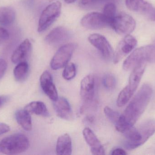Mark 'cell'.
I'll use <instances>...</instances> for the list:
<instances>
[{
    "label": "cell",
    "mask_w": 155,
    "mask_h": 155,
    "mask_svg": "<svg viewBox=\"0 0 155 155\" xmlns=\"http://www.w3.org/2000/svg\"><path fill=\"white\" fill-rule=\"evenodd\" d=\"M126 5L130 11L148 16L155 7L145 0H125Z\"/></svg>",
    "instance_id": "obj_18"
},
{
    "label": "cell",
    "mask_w": 155,
    "mask_h": 155,
    "mask_svg": "<svg viewBox=\"0 0 155 155\" xmlns=\"http://www.w3.org/2000/svg\"><path fill=\"white\" fill-rule=\"evenodd\" d=\"M10 130V127L8 125L3 123H0V135L8 133Z\"/></svg>",
    "instance_id": "obj_31"
},
{
    "label": "cell",
    "mask_w": 155,
    "mask_h": 155,
    "mask_svg": "<svg viewBox=\"0 0 155 155\" xmlns=\"http://www.w3.org/2000/svg\"><path fill=\"white\" fill-rule=\"evenodd\" d=\"M136 39L131 35H125L117 45L114 53L113 62L117 64L124 57L129 54L137 45Z\"/></svg>",
    "instance_id": "obj_11"
},
{
    "label": "cell",
    "mask_w": 155,
    "mask_h": 155,
    "mask_svg": "<svg viewBox=\"0 0 155 155\" xmlns=\"http://www.w3.org/2000/svg\"><path fill=\"white\" fill-rule=\"evenodd\" d=\"M77 45L73 43L63 45L57 50L51 62L52 69L57 70L64 67L70 62Z\"/></svg>",
    "instance_id": "obj_8"
},
{
    "label": "cell",
    "mask_w": 155,
    "mask_h": 155,
    "mask_svg": "<svg viewBox=\"0 0 155 155\" xmlns=\"http://www.w3.org/2000/svg\"><path fill=\"white\" fill-rule=\"evenodd\" d=\"M136 22L134 18L125 12L116 15L110 24V27L120 35H127L134 31Z\"/></svg>",
    "instance_id": "obj_7"
},
{
    "label": "cell",
    "mask_w": 155,
    "mask_h": 155,
    "mask_svg": "<svg viewBox=\"0 0 155 155\" xmlns=\"http://www.w3.org/2000/svg\"><path fill=\"white\" fill-rule=\"evenodd\" d=\"M147 18L152 21H155V8L152 12L148 15Z\"/></svg>",
    "instance_id": "obj_34"
},
{
    "label": "cell",
    "mask_w": 155,
    "mask_h": 155,
    "mask_svg": "<svg viewBox=\"0 0 155 155\" xmlns=\"http://www.w3.org/2000/svg\"><path fill=\"white\" fill-rule=\"evenodd\" d=\"M116 5L114 3H107L104 6L103 13L110 21V24L116 15Z\"/></svg>",
    "instance_id": "obj_25"
},
{
    "label": "cell",
    "mask_w": 155,
    "mask_h": 155,
    "mask_svg": "<svg viewBox=\"0 0 155 155\" xmlns=\"http://www.w3.org/2000/svg\"><path fill=\"white\" fill-rule=\"evenodd\" d=\"M31 42L28 39H25L13 53L11 57L12 62L16 64L26 62L31 55Z\"/></svg>",
    "instance_id": "obj_17"
},
{
    "label": "cell",
    "mask_w": 155,
    "mask_h": 155,
    "mask_svg": "<svg viewBox=\"0 0 155 155\" xmlns=\"http://www.w3.org/2000/svg\"><path fill=\"white\" fill-rule=\"evenodd\" d=\"M69 30L64 26H59L53 29L45 38L47 43L53 45H59L66 42L71 38Z\"/></svg>",
    "instance_id": "obj_13"
},
{
    "label": "cell",
    "mask_w": 155,
    "mask_h": 155,
    "mask_svg": "<svg viewBox=\"0 0 155 155\" xmlns=\"http://www.w3.org/2000/svg\"><path fill=\"white\" fill-rule=\"evenodd\" d=\"M15 12L10 6L0 7V25L3 26L11 25L14 22Z\"/></svg>",
    "instance_id": "obj_22"
},
{
    "label": "cell",
    "mask_w": 155,
    "mask_h": 155,
    "mask_svg": "<svg viewBox=\"0 0 155 155\" xmlns=\"http://www.w3.org/2000/svg\"><path fill=\"white\" fill-rule=\"evenodd\" d=\"M29 67L26 62L17 64L14 69V76L16 81L22 82L24 81L28 75Z\"/></svg>",
    "instance_id": "obj_23"
},
{
    "label": "cell",
    "mask_w": 155,
    "mask_h": 155,
    "mask_svg": "<svg viewBox=\"0 0 155 155\" xmlns=\"http://www.w3.org/2000/svg\"><path fill=\"white\" fill-rule=\"evenodd\" d=\"M104 113L106 117L114 125L117 123L120 116V114L118 112L108 106H105L104 108Z\"/></svg>",
    "instance_id": "obj_26"
},
{
    "label": "cell",
    "mask_w": 155,
    "mask_h": 155,
    "mask_svg": "<svg viewBox=\"0 0 155 155\" xmlns=\"http://www.w3.org/2000/svg\"><path fill=\"white\" fill-rule=\"evenodd\" d=\"M8 100V98L7 96H0V108L3 106L6 103Z\"/></svg>",
    "instance_id": "obj_33"
},
{
    "label": "cell",
    "mask_w": 155,
    "mask_h": 155,
    "mask_svg": "<svg viewBox=\"0 0 155 155\" xmlns=\"http://www.w3.org/2000/svg\"><path fill=\"white\" fill-rule=\"evenodd\" d=\"M30 147L28 137L21 133H16L5 137L0 142V153L16 155L25 152Z\"/></svg>",
    "instance_id": "obj_5"
},
{
    "label": "cell",
    "mask_w": 155,
    "mask_h": 155,
    "mask_svg": "<svg viewBox=\"0 0 155 155\" xmlns=\"http://www.w3.org/2000/svg\"><path fill=\"white\" fill-rule=\"evenodd\" d=\"M61 9L62 4L59 1L54 2L45 7L39 19L38 32H42L47 30L60 16Z\"/></svg>",
    "instance_id": "obj_6"
},
{
    "label": "cell",
    "mask_w": 155,
    "mask_h": 155,
    "mask_svg": "<svg viewBox=\"0 0 155 155\" xmlns=\"http://www.w3.org/2000/svg\"><path fill=\"white\" fill-rule=\"evenodd\" d=\"M83 135L86 142L90 147V150L92 154H105L103 145L91 129L88 127H86L83 130Z\"/></svg>",
    "instance_id": "obj_16"
},
{
    "label": "cell",
    "mask_w": 155,
    "mask_h": 155,
    "mask_svg": "<svg viewBox=\"0 0 155 155\" xmlns=\"http://www.w3.org/2000/svg\"><path fill=\"white\" fill-rule=\"evenodd\" d=\"M95 77L93 75H88L84 77L80 84V96L86 105L92 103L95 92Z\"/></svg>",
    "instance_id": "obj_12"
},
{
    "label": "cell",
    "mask_w": 155,
    "mask_h": 155,
    "mask_svg": "<svg viewBox=\"0 0 155 155\" xmlns=\"http://www.w3.org/2000/svg\"><path fill=\"white\" fill-rule=\"evenodd\" d=\"M53 106L56 114L60 118L66 121L73 120L74 113L68 100L63 97H59L53 102Z\"/></svg>",
    "instance_id": "obj_15"
},
{
    "label": "cell",
    "mask_w": 155,
    "mask_h": 155,
    "mask_svg": "<svg viewBox=\"0 0 155 155\" xmlns=\"http://www.w3.org/2000/svg\"><path fill=\"white\" fill-rule=\"evenodd\" d=\"M56 154L59 155H70L72 153L71 138L68 134L58 137L56 146Z\"/></svg>",
    "instance_id": "obj_19"
},
{
    "label": "cell",
    "mask_w": 155,
    "mask_h": 155,
    "mask_svg": "<svg viewBox=\"0 0 155 155\" xmlns=\"http://www.w3.org/2000/svg\"><path fill=\"white\" fill-rule=\"evenodd\" d=\"M155 133V119L145 121L137 127H132L124 133L127 149L133 150L142 146Z\"/></svg>",
    "instance_id": "obj_2"
},
{
    "label": "cell",
    "mask_w": 155,
    "mask_h": 155,
    "mask_svg": "<svg viewBox=\"0 0 155 155\" xmlns=\"http://www.w3.org/2000/svg\"><path fill=\"white\" fill-rule=\"evenodd\" d=\"M53 1H55V0H50V2H52Z\"/></svg>",
    "instance_id": "obj_37"
},
{
    "label": "cell",
    "mask_w": 155,
    "mask_h": 155,
    "mask_svg": "<svg viewBox=\"0 0 155 155\" xmlns=\"http://www.w3.org/2000/svg\"><path fill=\"white\" fill-rule=\"evenodd\" d=\"M103 3L102 0H81L79 3V5L83 8H94Z\"/></svg>",
    "instance_id": "obj_28"
},
{
    "label": "cell",
    "mask_w": 155,
    "mask_h": 155,
    "mask_svg": "<svg viewBox=\"0 0 155 155\" xmlns=\"http://www.w3.org/2000/svg\"><path fill=\"white\" fill-rule=\"evenodd\" d=\"M25 109L30 113L36 115L48 117L50 115L49 111L44 103L41 101H34L28 104Z\"/></svg>",
    "instance_id": "obj_21"
},
{
    "label": "cell",
    "mask_w": 155,
    "mask_h": 155,
    "mask_svg": "<svg viewBox=\"0 0 155 155\" xmlns=\"http://www.w3.org/2000/svg\"><path fill=\"white\" fill-rule=\"evenodd\" d=\"M9 36L8 31L3 27L0 26V45L7 41L9 38Z\"/></svg>",
    "instance_id": "obj_29"
},
{
    "label": "cell",
    "mask_w": 155,
    "mask_h": 155,
    "mask_svg": "<svg viewBox=\"0 0 155 155\" xmlns=\"http://www.w3.org/2000/svg\"><path fill=\"white\" fill-rule=\"evenodd\" d=\"M63 71V78L67 81L74 79L76 76V67L73 63H68L65 66Z\"/></svg>",
    "instance_id": "obj_24"
},
{
    "label": "cell",
    "mask_w": 155,
    "mask_h": 155,
    "mask_svg": "<svg viewBox=\"0 0 155 155\" xmlns=\"http://www.w3.org/2000/svg\"><path fill=\"white\" fill-rule=\"evenodd\" d=\"M81 24L86 29L98 30L110 26V22L102 13H89L81 20Z\"/></svg>",
    "instance_id": "obj_9"
},
{
    "label": "cell",
    "mask_w": 155,
    "mask_h": 155,
    "mask_svg": "<svg viewBox=\"0 0 155 155\" xmlns=\"http://www.w3.org/2000/svg\"><path fill=\"white\" fill-rule=\"evenodd\" d=\"M146 66V63L140 64L133 69L129 76L128 84L118 95L117 100V104L118 107L124 106L133 96L140 83Z\"/></svg>",
    "instance_id": "obj_3"
},
{
    "label": "cell",
    "mask_w": 155,
    "mask_h": 155,
    "mask_svg": "<svg viewBox=\"0 0 155 155\" xmlns=\"http://www.w3.org/2000/svg\"><path fill=\"white\" fill-rule=\"evenodd\" d=\"M15 118L17 123L26 131H30L32 128L31 113L25 109L19 110L15 113Z\"/></svg>",
    "instance_id": "obj_20"
},
{
    "label": "cell",
    "mask_w": 155,
    "mask_h": 155,
    "mask_svg": "<svg viewBox=\"0 0 155 155\" xmlns=\"http://www.w3.org/2000/svg\"><path fill=\"white\" fill-rule=\"evenodd\" d=\"M104 86L108 89H112L115 86L116 81L115 78L113 75H106L104 76L103 79Z\"/></svg>",
    "instance_id": "obj_27"
},
{
    "label": "cell",
    "mask_w": 155,
    "mask_h": 155,
    "mask_svg": "<svg viewBox=\"0 0 155 155\" xmlns=\"http://www.w3.org/2000/svg\"><path fill=\"white\" fill-rule=\"evenodd\" d=\"M40 81L44 93L53 102L56 101L59 96L51 73L47 71L44 72L40 77Z\"/></svg>",
    "instance_id": "obj_14"
},
{
    "label": "cell",
    "mask_w": 155,
    "mask_h": 155,
    "mask_svg": "<svg viewBox=\"0 0 155 155\" xmlns=\"http://www.w3.org/2000/svg\"><path fill=\"white\" fill-rule=\"evenodd\" d=\"M88 40L89 42L99 51L105 60H113L114 52L105 36L99 34H93L89 35Z\"/></svg>",
    "instance_id": "obj_10"
},
{
    "label": "cell",
    "mask_w": 155,
    "mask_h": 155,
    "mask_svg": "<svg viewBox=\"0 0 155 155\" xmlns=\"http://www.w3.org/2000/svg\"><path fill=\"white\" fill-rule=\"evenodd\" d=\"M111 155H127V153L124 149L120 148H117L114 149L111 153Z\"/></svg>",
    "instance_id": "obj_32"
},
{
    "label": "cell",
    "mask_w": 155,
    "mask_h": 155,
    "mask_svg": "<svg viewBox=\"0 0 155 155\" xmlns=\"http://www.w3.org/2000/svg\"><path fill=\"white\" fill-rule=\"evenodd\" d=\"M76 0H64V2L66 3L70 4L76 1Z\"/></svg>",
    "instance_id": "obj_36"
},
{
    "label": "cell",
    "mask_w": 155,
    "mask_h": 155,
    "mask_svg": "<svg viewBox=\"0 0 155 155\" xmlns=\"http://www.w3.org/2000/svg\"><path fill=\"white\" fill-rule=\"evenodd\" d=\"M153 88L144 84L128 104L115 126L116 129L124 133L132 128L146 109L152 98Z\"/></svg>",
    "instance_id": "obj_1"
},
{
    "label": "cell",
    "mask_w": 155,
    "mask_h": 155,
    "mask_svg": "<svg viewBox=\"0 0 155 155\" xmlns=\"http://www.w3.org/2000/svg\"><path fill=\"white\" fill-rule=\"evenodd\" d=\"M147 62L155 63V45H148L133 51L124 62L123 69L133 70L140 64Z\"/></svg>",
    "instance_id": "obj_4"
},
{
    "label": "cell",
    "mask_w": 155,
    "mask_h": 155,
    "mask_svg": "<svg viewBox=\"0 0 155 155\" xmlns=\"http://www.w3.org/2000/svg\"><path fill=\"white\" fill-rule=\"evenodd\" d=\"M118 0H102V2L103 3L104 2L106 3H114L115 4L116 2L118 1Z\"/></svg>",
    "instance_id": "obj_35"
},
{
    "label": "cell",
    "mask_w": 155,
    "mask_h": 155,
    "mask_svg": "<svg viewBox=\"0 0 155 155\" xmlns=\"http://www.w3.org/2000/svg\"><path fill=\"white\" fill-rule=\"evenodd\" d=\"M7 62L4 59H0V80L2 78L7 69Z\"/></svg>",
    "instance_id": "obj_30"
}]
</instances>
